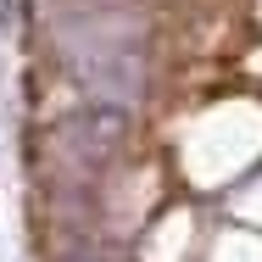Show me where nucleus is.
I'll return each instance as SVG.
<instances>
[{
	"label": "nucleus",
	"instance_id": "f03ea898",
	"mask_svg": "<svg viewBox=\"0 0 262 262\" xmlns=\"http://www.w3.org/2000/svg\"><path fill=\"white\" fill-rule=\"evenodd\" d=\"M128 140V106L112 101H84L67 123H61V151H67V173L95 179L106 162L117 157V145Z\"/></svg>",
	"mask_w": 262,
	"mask_h": 262
},
{
	"label": "nucleus",
	"instance_id": "f257e3e1",
	"mask_svg": "<svg viewBox=\"0 0 262 262\" xmlns=\"http://www.w3.org/2000/svg\"><path fill=\"white\" fill-rule=\"evenodd\" d=\"M61 61L95 101L134 106L145 95V51H140V39L112 28L106 17H84V28L61 39Z\"/></svg>",
	"mask_w": 262,
	"mask_h": 262
}]
</instances>
